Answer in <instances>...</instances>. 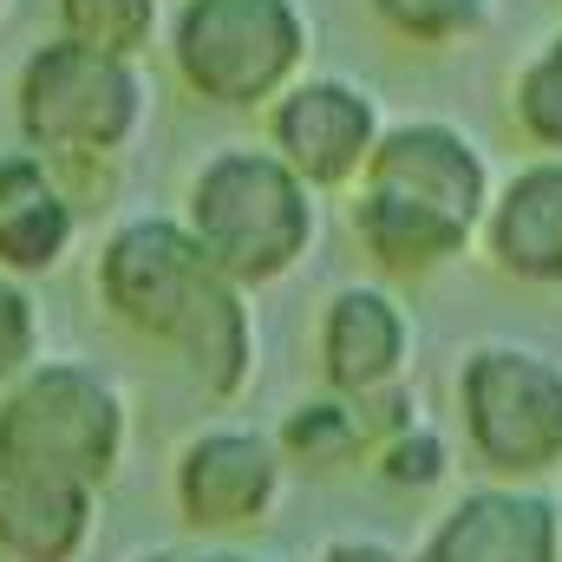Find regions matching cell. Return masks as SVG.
I'll list each match as a JSON object with an SVG mask.
<instances>
[{
    "label": "cell",
    "mask_w": 562,
    "mask_h": 562,
    "mask_svg": "<svg viewBox=\"0 0 562 562\" xmlns=\"http://www.w3.org/2000/svg\"><path fill=\"white\" fill-rule=\"evenodd\" d=\"M99 301L105 314L150 347H170L190 380L216 400L243 393L256 367V327L243 288L223 276L183 216H132L99 249Z\"/></svg>",
    "instance_id": "obj_1"
},
{
    "label": "cell",
    "mask_w": 562,
    "mask_h": 562,
    "mask_svg": "<svg viewBox=\"0 0 562 562\" xmlns=\"http://www.w3.org/2000/svg\"><path fill=\"white\" fill-rule=\"evenodd\" d=\"M183 223L203 243V256L249 294L307 262L321 236V203L276 150L229 144L190 177Z\"/></svg>",
    "instance_id": "obj_2"
},
{
    "label": "cell",
    "mask_w": 562,
    "mask_h": 562,
    "mask_svg": "<svg viewBox=\"0 0 562 562\" xmlns=\"http://www.w3.org/2000/svg\"><path fill=\"white\" fill-rule=\"evenodd\" d=\"M451 406L471 464L491 484H543L562 471V360L530 340H477L458 360Z\"/></svg>",
    "instance_id": "obj_3"
},
{
    "label": "cell",
    "mask_w": 562,
    "mask_h": 562,
    "mask_svg": "<svg viewBox=\"0 0 562 562\" xmlns=\"http://www.w3.org/2000/svg\"><path fill=\"white\" fill-rule=\"evenodd\" d=\"M13 125H20V144L40 150L46 164L119 157L144 125L138 59H112L79 40L33 46L13 79Z\"/></svg>",
    "instance_id": "obj_4"
},
{
    "label": "cell",
    "mask_w": 562,
    "mask_h": 562,
    "mask_svg": "<svg viewBox=\"0 0 562 562\" xmlns=\"http://www.w3.org/2000/svg\"><path fill=\"white\" fill-rule=\"evenodd\" d=\"M307 20L294 0H183L170 20L177 79L223 112L276 105L301 79Z\"/></svg>",
    "instance_id": "obj_5"
},
{
    "label": "cell",
    "mask_w": 562,
    "mask_h": 562,
    "mask_svg": "<svg viewBox=\"0 0 562 562\" xmlns=\"http://www.w3.org/2000/svg\"><path fill=\"white\" fill-rule=\"evenodd\" d=\"M125 458V400L99 367L40 360L0 400V464L99 491Z\"/></svg>",
    "instance_id": "obj_6"
},
{
    "label": "cell",
    "mask_w": 562,
    "mask_h": 562,
    "mask_svg": "<svg viewBox=\"0 0 562 562\" xmlns=\"http://www.w3.org/2000/svg\"><path fill=\"white\" fill-rule=\"evenodd\" d=\"M380 132H386L380 99L353 79H294L269 105V150L314 196L321 190H360Z\"/></svg>",
    "instance_id": "obj_7"
},
{
    "label": "cell",
    "mask_w": 562,
    "mask_h": 562,
    "mask_svg": "<svg viewBox=\"0 0 562 562\" xmlns=\"http://www.w3.org/2000/svg\"><path fill=\"white\" fill-rule=\"evenodd\" d=\"M360 183L438 203V210H451L471 229H484V210L497 196L484 144L471 138L464 125H451V119H400V125H386Z\"/></svg>",
    "instance_id": "obj_8"
},
{
    "label": "cell",
    "mask_w": 562,
    "mask_h": 562,
    "mask_svg": "<svg viewBox=\"0 0 562 562\" xmlns=\"http://www.w3.org/2000/svg\"><path fill=\"white\" fill-rule=\"evenodd\" d=\"M419 562H562V510L537 484H477L431 524Z\"/></svg>",
    "instance_id": "obj_9"
},
{
    "label": "cell",
    "mask_w": 562,
    "mask_h": 562,
    "mask_svg": "<svg viewBox=\"0 0 562 562\" xmlns=\"http://www.w3.org/2000/svg\"><path fill=\"white\" fill-rule=\"evenodd\" d=\"M314 353H321V380L340 400H373L393 393L406 360H413V321L406 307L373 288V281H347L334 288V301L321 307L314 327Z\"/></svg>",
    "instance_id": "obj_10"
},
{
    "label": "cell",
    "mask_w": 562,
    "mask_h": 562,
    "mask_svg": "<svg viewBox=\"0 0 562 562\" xmlns=\"http://www.w3.org/2000/svg\"><path fill=\"white\" fill-rule=\"evenodd\" d=\"M484 262L517 288L557 294L562 288V157H530L517 164L477 229Z\"/></svg>",
    "instance_id": "obj_11"
},
{
    "label": "cell",
    "mask_w": 562,
    "mask_h": 562,
    "mask_svg": "<svg viewBox=\"0 0 562 562\" xmlns=\"http://www.w3.org/2000/svg\"><path fill=\"white\" fill-rule=\"evenodd\" d=\"M281 491V458L262 431H203L177 458V510L196 530H243L269 517Z\"/></svg>",
    "instance_id": "obj_12"
},
{
    "label": "cell",
    "mask_w": 562,
    "mask_h": 562,
    "mask_svg": "<svg viewBox=\"0 0 562 562\" xmlns=\"http://www.w3.org/2000/svg\"><path fill=\"white\" fill-rule=\"evenodd\" d=\"M347 229H353V243L367 249V262L393 281L438 276V269H451L458 256H471V243H477V229L458 223L451 210L419 203V196H400V190H373V183L353 190Z\"/></svg>",
    "instance_id": "obj_13"
},
{
    "label": "cell",
    "mask_w": 562,
    "mask_h": 562,
    "mask_svg": "<svg viewBox=\"0 0 562 562\" xmlns=\"http://www.w3.org/2000/svg\"><path fill=\"white\" fill-rule=\"evenodd\" d=\"M79 236V203L59 190L40 150L0 157V276H46Z\"/></svg>",
    "instance_id": "obj_14"
},
{
    "label": "cell",
    "mask_w": 562,
    "mask_h": 562,
    "mask_svg": "<svg viewBox=\"0 0 562 562\" xmlns=\"http://www.w3.org/2000/svg\"><path fill=\"white\" fill-rule=\"evenodd\" d=\"M92 530V491L53 471L0 464V557L72 562Z\"/></svg>",
    "instance_id": "obj_15"
},
{
    "label": "cell",
    "mask_w": 562,
    "mask_h": 562,
    "mask_svg": "<svg viewBox=\"0 0 562 562\" xmlns=\"http://www.w3.org/2000/svg\"><path fill=\"white\" fill-rule=\"evenodd\" d=\"M367 445H380V431H373V419H367L360 400H340V393L294 406L288 425H281V451H288L294 464H314V471H340V464H353Z\"/></svg>",
    "instance_id": "obj_16"
},
{
    "label": "cell",
    "mask_w": 562,
    "mask_h": 562,
    "mask_svg": "<svg viewBox=\"0 0 562 562\" xmlns=\"http://www.w3.org/2000/svg\"><path fill=\"white\" fill-rule=\"evenodd\" d=\"M510 125L537 157H562V26L517 66V79H510Z\"/></svg>",
    "instance_id": "obj_17"
},
{
    "label": "cell",
    "mask_w": 562,
    "mask_h": 562,
    "mask_svg": "<svg viewBox=\"0 0 562 562\" xmlns=\"http://www.w3.org/2000/svg\"><path fill=\"white\" fill-rule=\"evenodd\" d=\"M367 13L406 40V46H425V53H445V46H464L491 26L497 0H367Z\"/></svg>",
    "instance_id": "obj_18"
},
{
    "label": "cell",
    "mask_w": 562,
    "mask_h": 562,
    "mask_svg": "<svg viewBox=\"0 0 562 562\" xmlns=\"http://www.w3.org/2000/svg\"><path fill=\"white\" fill-rule=\"evenodd\" d=\"M59 40L112 59H138L157 40V0H59Z\"/></svg>",
    "instance_id": "obj_19"
},
{
    "label": "cell",
    "mask_w": 562,
    "mask_h": 562,
    "mask_svg": "<svg viewBox=\"0 0 562 562\" xmlns=\"http://www.w3.org/2000/svg\"><path fill=\"white\" fill-rule=\"evenodd\" d=\"M380 477L393 491H438L451 477V445L431 425H406L380 445Z\"/></svg>",
    "instance_id": "obj_20"
},
{
    "label": "cell",
    "mask_w": 562,
    "mask_h": 562,
    "mask_svg": "<svg viewBox=\"0 0 562 562\" xmlns=\"http://www.w3.org/2000/svg\"><path fill=\"white\" fill-rule=\"evenodd\" d=\"M40 353V314L26 301V288L13 276H0V386H13Z\"/></svg>",
    "instance_id": "obj_21"
},
{
    "label": "cell",
    "mask_w": 562,
    "mask_h": 562,
    "mask_svg": "<svg viewBox=\"0 0 562 562\" xmlns=\"http://www.w3.org/2000/svg\"><path fill=\"white\" fill-rule=\"evenodd\" d=\"M327 562H400L393 550H380V543H334Z\"/></svg>",
    "instance_id": "obj_22"
},
{
    "label": "cell",
    "mask_w": 562,
    "mask_h": 562,
    "mask_svg": "<svg viewBox=\"0 0 562 562\" xmlns=\"http://www.w3.org/2000/svg\"><path fill=\"white\" fill-rule=\"evenodd\" d=\"M144 562H203V557H177V550H164V557H144Z\"/></svg>",
    "instance_id": "obj_23"
},
{
    "label": "cell",
    "mask_w": 562,
    "mask_h": 562,
    "mask_svg": "<svg viewBox=\"0 0 562 562\" xmlns=\"http://www.w3.org/2000/svg\"><path fill=\"white\" fill-rule=\"evenodd\" d=\"M203 562H249V557H203Z\"/></svg>",
    "instance_id": "obj_24"
},
{
    "label": "cell",
    "mask_w": 562,
    "mask_h": 562,
    "mask_svg": "<svg viewBox=\"0 0 562 562\" xmlns=\"http://www.w3.org/2000/svg\"><path fill=\"white\" fill-rule=\"evenodd\" d=\"M557 510H562V491H557Z\"/></svg>",
    "instance_id": "obj_25"
},
{
    "label": "cell",
    "mask_w": 562,
    "mask_h": 562,
    "mask_svg": "<svg viewBox=\"0 0 562 562\" xmlns=\"http://www.w3.org/2000/svg\"><path fill=\"white\" fill-rule=\"evenodd\" d=\"M0 7H7V0H0Z\"/></svg>",
    "instance_id": "obj_26"
}]
</instances>
